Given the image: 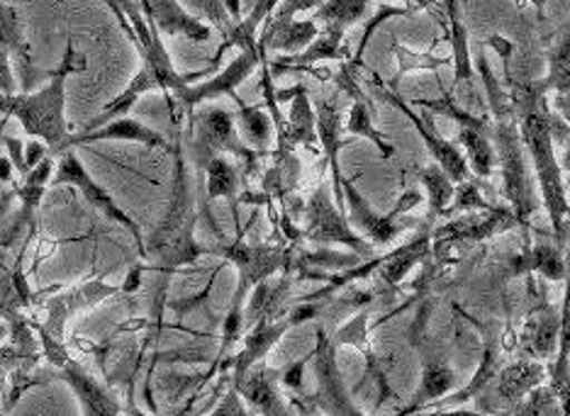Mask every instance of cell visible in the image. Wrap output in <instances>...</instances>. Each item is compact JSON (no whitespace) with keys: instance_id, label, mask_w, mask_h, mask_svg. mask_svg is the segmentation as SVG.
<instances>
[{"instance_id":"obj_49","label":"cell","mask_w":570,"mask_h":416,"mask_svg":"<svg viewBox=\"0 0 570 416\" xmlns=\"http://www.w3.org/2000/svg\"><path fill=\"white\" fill-rule=\"evenodd\" d=\"M213 416H249V412H246L242 405V395L237 389H232V393H227V397L219 402V407L215 409Z\"/></svg>"},{"instance_id":"obj_51","label":"cell","mask_w":570,"mask_h":416,"mask_svg":"<svg viewBox=\"0 0 570 416\" xmlns=\"http://www.w3.org/2000/svg\"><path fill=\"white\" fill-rule=\"evenodd\" d=\"M551 106H553L556 115L563 117V122L570 127V90H566V93H556Z\"/></svg>"},{"instance_id":"obj_12","label":"cell","mask_w":570,"mask_h":416,"mask_svg":"<svg viewBox=\"0 0 570 416\" xmlns=\"http://www.w3.org/2000/svg\"><path fill=\"white\" fill-rule=\"evenodd\" d=\"M210 254L225 256L227 261H232L239 268V288H237L239 297H244L252 285H258L274 276L278 268L291 266V249L276 244L252 246L244 239H237L232 244L217 246V249H210Z\"/></svg>"},{"instance_id":"obj_43","label":"cell","mask_w":570,"mask_h":416,"mask_svg":"<svg viewBox=\"0 0 570 416\" xmlns=\"http://www.w3.org/2000/svg\"><path fill=\"white\" fill-rule=\"evenodd\" d=\"M193 12H198L200 20L210 24V28L219 30V34L227 37L229 30L235 28V20H232L229 10L225 8L223 0H186Z\"/></svg>"},{"instance_id":"obj_47","label":"cell","mask_w":570,"mask_h":416,"mask_svg":"<svg viewBox=\"0 0 570 416\" xmlns=\"http://www.w3.org/2000/svg\"><path fill=\"white\" fill-rule=\"evenodd\" d=\"M0 93L3 96L18 93V81L10 63V51L6 47H0Z\"/></svg>"},{"instance_id":"obj_21","label":"cell","mask_w":570,"mask_h":416,"mask_svg":"<svg viewBox=\"0 0 570 416\" xmlns=\"http://www.w3.org/2000/svg\"><path fill=\"white\" fill-rule=\"evenodd\" d=\"M451 387H456V373L449 368L446 358L436 356L434 348L424 350V373H422V385L417 389V395L412 397L410 405L395 414V416H412L414 412H420L422 407L432 405V402L442 399Z\"/></svg>"},{"instance_id":"obj_53","label":"cell","mask_w":570,"mask_h":416,"mask_svg":"<svg viewBox=\"0 0 570 416\" xmlns=\"http://www.w3.org/2000/svg\"><path fill=\"white\" fill-rule=\"evenodd\" d=\"M432 416H485V414H475V412H436Z\"/></svg>"},{"instance_id":"obj_14","label":"cell","mask_w":570,"mask_h":416,"mask_svg":"<svg viewBox=\"0 0 570 416\" xmlns=\"http://www.w3.org/2000/svg\"><path fill=\"white\" fill-rule=\"evenodd\" d=\"M145 18L159 30L161 37H180L203 44L213 37V28L198 16L180 6V0H139Z\"/></svg>"},{"instance_id":"obj_2","label":"cell","mask_w":570,"mask_h":416,"mask_svg":"<svg viewBox=\"0 0 570 416\" xmlns=\"http://www.w3.org/2000/svg\"><path fill=\"white\" fill-rule=\"evenodd\" d=\"M517 127H520L522 145L531 156V166H534L541 202L549 212L551 229L556 237H561L563 219L570 212V200L563 168L553 147V115L549 112L547 88L541 83L520 93V100H517Z\"/></svg>"},{"instance_id":"obj_20","label":"cell","mask_w":570,"mask_h":416,"mask_svg":"<svg viewBox=\"0 0 570 416\" xmlns=\"http://www.w3.org/2000/svg\"><path fill=\"white\" fill-rule=\"evenodd\" d=\"M59 368H61V378L69 383V387L73 389V395L79 397L83 416H120L118 399L112 397L110 389H106L100 383L90 378V375L79 366V363H73L69 358Z\"/></svg>"},{"instance_id":"obj_17","label":"cell","mask_w":570,"mask_h":416,"mask_svg":"<svg viewBox=\"0 0 570 416\" xmlns=\"http://www.w3.org/2000/svg\"><path fill=\"white\" fill-rule=\"evenodd\" d=\"M276 100H291L288 120L283 117V125L278 127V149L293 151L295 147H315L317 112L307 98V88L293 86L288 90H276Z\"/></svg>"},{"instance_id":"obj_41","label":"cell","mask_w":570,"mask_h":416,"mask_svg":"<svg viewBox=\"0 0 570 416\" xmlns=\"http://www.w3.org/2000/svg\"><path fill=\"white\" fill-rule=\"evenodd\" d=\"M517 264H522L529 270H539L541 276H547L551 280H563V276H566L563 258H561V251L556 249V246L539 244L531 251H527Z\"/></svg>"},{"instance_id":"obj_30","label":"cell","mask_w":570,"mask_h":416,"mask_svg":"<svg viewBox=\"0 0 570 416\" xmlns=\"http://www.w3.org/2000/svg\"><path fill=\"white\" fill-rule=\"evenodd\" d=\"M0 47H6L12 57H18L22 71L32 67V47L24 37L20 10L0 0Z\"/></svg>"},{"instance_id":"obj_24","label":"cell","mask_w":570,"mask_h":416,"mask_svg":"<svg viewBox=\"0 0 570 416\" xmlns=\"http://www.w3.org/2000/svg\"><path fill=\"white\" fill-rule=\"evenodd\" d=\"M348 59V49L344 47V30L327 28L320 30L317 39L301 55L283 57L278 63H274V71H288V69H307L320 61H344Z\"/></svg>"},{"instance_id":"obj_52","label":"cell","mask_w":570,"mask_h":416,"mask_svg":"<svg viewBox=\"0 0 570 416\" xmlns=\"http://www.w3.org/2000/svg\"><path fill=\"white\" fill-rule=\"evenodd\" d=\"M301 375H303V363H295V366L285 373V385L301 387Z\"/></svg>"},{"instance_id":"obj_5","label":"cell","mask_w":570,"mask_h":416,"mask_svg":"<svg viewBox=\"0 0 570 416\" xmlns=\"http://www.w3.org/2000/svg\"><path fill=\"white\" fill-rule=\"evenodd\" d=\"M492 139H495L498 164L502 168V190L510 202L520 227H529L531 217L539 212V195L531 186V174L527 166V149L522 145L520 127L514 117L510 120H495L492 125Z\"/></svg>"},{"instance_id":"obj_45","label":"cell","mask_w":570,"mask_h":416,"mask_svg":"<svg viewBox=\"0 0 570 416\" xmlns=\"http://www.w3.org/2000/svg\"><path fill=\"white\" fill-rule=\"evenodd\" d=\"M492 205L483 198V190L478 188L473 180H463V184L456 186V192H453L451 200V210L453 212H469V210H490Z\"/></svg>"},{"instance_id":"obj_35","label":"cell","mask_w":570,"mask_h":416,"mask_svg":"<svg viewBox=\"0 0 570 416\" xmlns=\"http://www.w3.org/2000/svg\"><path fill=\"white\" fill-rule=\"evenodd\" d=\"M422 186L430 192V212H426V222H434L436 217H442L453 200V192H456V184L442 171V166L432 164L424 166L420 171Z\"/></svg>"},{"instance_id":"obj_15","label":"cell","mask_w":570,"mask_h":416,"mask_svg":"<svg viewBox=\"0 0 570 416\" xmlns=\"http://www.w3.org/2000/svg\"><path fill=\"white\" fill-rule=\"evenodd\" d=\"M98 141H132V145H141L147 149H168L174 151L171 145H168L166 137L145 122H139L137 117H118V120H110L98 129H90V132H76L67 139L63 145V151H71L73 147H86V145H98ZM61 151V153H63Z\"/></svg>"},{"instance_id":"obj_27","label":"cell","mask_w":570,"mask_h":416,"mask_svg":"<svg viewBox=\"0 0 570 416\" xmlns=\"http://www.w3.org/2000/svg\"><path fill=\"white\" fill-rule=\"evenodd\" d=\"M430 249H432V231L424 229L410 244L400 246L397 251L381 258V276H383L385 285L397 288L407 273L417 266L426 254H430Z\"/></svg>"},{"instance_id":"obj_48","label":"cell","mask_w":570,"mask_h":416,"mask_svg":"<svg viewBox=\"0 0 570 416\" xmlns=\"http://www.w3.org/2000/svg\"><path fill=\"white\" fill-rule=\"evenodd\" d=\"M49 156V147L45 145L42 139H32L28 147H24V168H28V174L32 171V168L40 166L45 159ZM24 174V176H28Z\"/></svg>"},{"instance_id":"obj_29","label":"cell","mask_w":570,"mask_h":416,"mask_svg":"<svg viewBox=\"0 0 570 416\" xmlns=\"http://www.w3.org/2000/svg\"><path fill=\"white\" fill-rule=\"evenodd\" d=\"M237 102V127H239V135L242 141L249 149H254L256 153H266L271 147V139H274V117H271L264 108L258 106H246L242 98L235 100Z\"/></svg>"},{"instance_id":"obj_58","label":"cell","mask_w":570,"mask_h":416,"mask_svg":"<svg viewBox=\"0 0 570 416\" xmlns=\"http://www.w3.org/2000/svg\"><path fill=\"white\" fill-rule=\"evenodd\" d=\"M0 416H3V414H0Z\"/></svg>"},{"instance_id":"obj_28","label":"cell","mask_w":570,"mask_h":416,"mask_svg":"<svg viewBox=\"0 0 570 416\" xmlns=\"http://www.w3.org/2000/svg\"><path fill=\"white\" fill-rule=\"evenodd\" d=\"M278 6L281 0H256L249 16L235 22V28L229 30V34L225 37V44L219 47L217 55H223L229 47H235L239 51H258V28L268 22V18L274 16Z\"/></svg>"},{"instance_id":"obj_11","label":"cell","mask_w":570,"mask_h":416,"mask_svg":"<svg viewBox=\"0 0 570 416\" xmlns=\"http://www.w3.org/2000/svg\"><path fill=\"white\" fill-rule=\"evenodd\" d=\"M266 59H268V55H264L262 49H258V51H239V55L232 59L217 76L207 78V81H200V83H190L186 88V93L176 98V106L184 110V115L190 117L193 110L200 108L203 102H210L215 98L229 96L232 100H237L239 98L237 88L256 71V67H262Z\"/></svg>"},{"instance_id":"obj_54","label":"cell","mask_w":570,"mask_h":416,"mask_svg":"<svg viewBox=\"0 0 570 416\" xmlns=\"http://www.w3.org/2000/svg\"><path fill=\"white\" fill-rule=\"evenodd\" d=\"M371 3H373V0H371ZM383 3H385V0H383ZM414 6H417V8H430V10H434V8H436V0H414Z\"/></svg>"},{"instance_id":"obj_36","label":"cell","mask_w":570,"mask_h":416,"mask_svg":"<svg viewBox=\"0 0 570 416\" xmlns=\"http://www.w3.org/2000/svg\"><path fill=\"white\" fill-rule=\"evenodd\" d=\"M459 141L465 149V161H469L471 171L478 178H488L492 174V166L498 164V153L492 149L488 132H481V129H459Z\"/></svg>"},{"instance_id":"obj_39","label":"cell","mask_w":570,"mask_h":416,"mask_svg":"<svg viewBox=\"0 0 570 416\" xmlns=\"http://www.w3.org/2000/svg\"><path fill=\"white\" fill-rule=\"evenodd\" d=\"M393 55L397 59V71H395V78L391 81L393 90H397V83L403 81V78L412 71H436V69L449 67V63H451V59L426 55V51H414V49L400 44V42H393Z\"/></svg>"},{"instance_id":"obj_38","label":"cell","mask_w":570,"mask_h":416,"mask_svg":"<svg viewBox=\"0 0 570 416\" xmlns=\"http://www.w3.org/2000/svg\"><path fill=\"white\" fill-rule=\"evenodd\" d=\"M541 378H543L541 366H534V363H517V366L502 370L500 395L510 402L520 399L529 393V389H534L541 383Z\"/></svg>"},{"instance_id":"obj_25","label":"cell","mask_w":570,"mask_h":416,"mask_svg":"<svg viewBox=\"0 0 570 416\" xmlns=\"http://www.w3.org/2000/svg\"><path fill=\"white\" fill-rule=\"evenodd\" d=\"M291 327H293L291 319L288 321H281V324H271L266 319L258 321L256 327H254V331L246 336L242 354L235 360H232V366H235V380L244 378L246 373H252V368L256 366V363L262 360L268 354V350L281 341V336L288 331Z\"/></svg>"},{"instance_id":"obj_40","label":"cell","mask_w":570,"mask_h":416,"mask_svg":"<svg viewBox=\"0 0 570 416\" xmlns=\"http://www.w3.org/2000/svg\"><path fill=\"white\" fill-rule=\"evenodd\" d=\"M30 290L20 270H10L0 266V317L16 319V311L28 305Z\"/></svg>"},{"instance_id":"obj_19","label":"cell","mask_w":570,"mask_h":416,"mask_svg":"<svg viewBox=\"0 0 570 416\" xmlns=\"http://www.w3.org/2000/svg\"><path fill=\"white\" fill-rule=\"evenodd\" d=\"M115 290H118V288H112V285H108V283L90 280V283L81 285V288L55 297V300L47 305L49 307V319H47V327H42V329L61 341L63 324H67L73 315H79L81 309H88V307H94L102 300H108L110 295H115Z\"/></svg>"},{"instance_id":"obj_46","label":"cell","mask_w":570,"mask_h":416,"mask_svg":"<svg viewBox=\"0 0 570 416\" xmlns=\"http://www.w3.org/2000/svg\"><path fill=\"white\" fill-rule=\"evenodd\" d=\"M322 3H325V0H281V6L276 8L274 16L268 18L266 28H278V24L293 22V20H297L301 12L317 10Z\"/></svg>"},{"instance_id":"obj_37","label":"cell","mask_w":570,"mask_h":416,"mask_svg":"<svg viewBox=\"0 0 570 416\" xmlns=\"http://www.w3.org/2000/svg\"><path fill=\"white\" fill-rule=\"evenodd\" d=\"M414 108H422L430 115H444V117H449V120L456 122L459 129H481V132H488L485 117L473 115L465 108H461L456 98H453V93H449V90H444V96L436 98V100L417 98V100H414Z\"/></svg>"},{"instance_id":"obj_32","label":"cell","mask_w":570,"mask_h":416,"mask_svg":"<svg viewBox=\"0 0 570 416\" xmlns=\"http://www.w3.org/2000/svg\"><path fill=\"white\" fill-rule=\"evenodd\" d=\"M55 156H47V159L32 168L28 176H22V184L16 188V198L20 200L22 207V219H32L35 210L40 207L45 192H47V184L55 178Z\"/></svg>"},{"instance_id":"obj_23","label":"cell","mask_w":570,"mask_h":416,"mask_svg":"<svg viewBox=\"0 0 570 416\" xmlns=\"http://www.w3.org/2000/svg\"><path fill=\"white\" fill-rule=\"evenodd\" d=\"M317 34L320 24L315 20H293L278 24V28H266L264 34H258V49L264 55H268V51H283L285 57L301 55L315 42Z\"/></svg>"},{"instance_id":"obj_31","label":"cell","mask_w":570,"mask_h":416,"mask_svg":"<svg viewBox=\"0 0 570 416\" xmlns=\"http://www.w3.org/2000/svg\"><path fill=\"white\" fill-rule=\"evenodd\" d=\"M200 168L207 176V198H227L229 202H237L242 186V174L237 164H232L225 153H219L213 156V159H207Z\"/></svg>"},{"instance_id":"obj_13","label":"cell","mask_w":570,"mask_h":416,"mask_svg":"<svg viewBox=\"0 0 570 416\" xmlns=\"http://www.w3.org/2000/svg\"><path fill=\"white\" fill-rule=\"evenodd\" d=\"M315 375H317V395L315 402L330 416H364L346 393L342 373L336 368L334 341H330L325 331L317 334V350H315Z\"/></svg>"},{"instance_id":"obj_4","label":"cell","mask_w":570,"mask_h":416,"mask_svg":"<svg viewBox=\"0 0 570 416\" xmlns=\"http://www.w3.org/2000/svg\"><path fill=\"white\" fill-rule=\"evenodd\" d=\"M102 3L112 10V16L118 18V22L122 24V30L127 32L129 42H132V47L137 49L141 67H147L154 73V78H157L159 93L166 96L168 108H171L174 100L184 96L186 88L190 83H196L205 71H198V73L176 71L171 55H168L159 30L145 18L141 8L137 10L132 3H129V0H102Z\"/></svg>"},{"instance_id":"obj_34","label":"cell","mask_w":570,"mask_h":416,"mask_svg":"<svg viewBox=\"0 0 570 416\" xmlns=\"http://www.w3.org/2000/svg\"><path fill=\"white\" fill-rule=\"evenodd\" d=\"M371 0H325L317 10H315V22L320 24H330V28H340V30H348L352 24L361 22L368 16Z\"/></svg>"},{"instance_id":"obj_57","label":"cell","mask_w":570,"mask_h":416,"mask_svg":"<svg viewBox=\"0 0 570 416\" xmlns=\"http://www.w3.org/2000/svg\"><path fill=\"white\" fill-rule=\"evenodd\" d=\"M566 188H568V195H570V178L566 180Z\"/></svg>"},{"instance_id":"obj_9","label":"cell","mask_w":570,"mask_h":416,"mask_svg":"<svg viewBox=\"0 0 570 416\" xmlns=\"http://www.w3.org/2000/svg\"><path fill=\"white\" fill-rule=\"evenodd\" d=\"M342 190H344V207H346L348 225L358 229L361 237L373 246H387L391 241H395L405 229V225L397 222V215L414 210V207L422 202V195L417 190H405L403 198L397 200L395 210L381 215L375 212L373 205L364 198V195H361V190L354 186V180L344 178Z\"/></svg>"},{"instance_id":"obj_6","label":"cell","mask_w":570,"mask_h":416,"mask_svg":"<svg viewBox=\"0 0 570 416\" xmlns=\"http://www.w3.org/2000/svg\"><path fill=\"white\" fill-rule=\"evenodd\" d=\"M193 127V151H196V161L203 166L207 159L219 153H232L244 166L246 174L256 171V164L262 153L249 149L239 137L237 117L225 108H205L196 115H190Z\"/></svg>"},{"instance_id":"obj_55","label":"cell","mask_w":570,"mask_h":416,"mask_svg":"<svg viewBox=\"0 0 570 416\" xmlns=\"http://www.w3.org/2000/svg\"><path fill=\"white\" fill-rule=\"evenodd\" d=\"M561 168H563V171H570V145H568L563 159H561Z\"/></svg>"},{"instance_id":"obj_1","label":"cell","mask_w":570,"mask_h":416,"mask_svg":"<svg viewBox=\"0 0 570 416\" xmlns=\"http://www.w3.org/2000/svg\"><path fill=\"white\" fill-rule=\"evenodd\" d=\"M86 57L69 37L59 67L49 73V81L30 93H0V115L3 120H18L24 135L42 139L51 156H61L63 145L71 137L67 122V83L73 73H86Z\"/></svg>"},{"instance_id":"obj_10","label":"cell","mask_w":570,"mask_h":416,"mask_svg":"<svg viewBox=\"0 0 570 416\" xmlns=\"http://www.w3.org/2000/svg\"><path fill=\"white\" fill-rule=\"evenodd\" d=\"M371 86H373L375 93H379V98H383L387 102V106H393L395 110H400L407 117L412 127L417 129V135L422 137L426 149H430V153L434 156V164L442 166V171L453 180V184L459 186V184H463V180H471V166H469V161H465L463 151H459V147L453 145V141L444 139L442 135L436 132V127L430 120V112H426V115L414 112L407 106V102L400 98L397 90H393L391 86H385L381 81L379 73L371 76Z\"/></svg>"},{"instance_id":"obj_3","label":"cell","mask_w":570,"mask_h":416,"mask_svg":"<svg viewBox=\"0 0 570 416\" xmlns=\"http://www.w3.org/2000/svg\"><path fill=\"white\" fill-rule=\"evenodd\" d=\"M174 180H171V198H168L166 212L151 237L145 239L147 258L157 264L164 273H174L184 266L196 264L203 254H210V249L198 244L196 239V225H198V210H196V192H193L188 164L180 145L174 147Z\"/></svg>"},{"instance_id":"obj_8","label":"cell","mask_w":570,"mask_h":416,"mask_svg":"<svg viewBox=\"0 0 570 416\" xmlns=\"http://www.w3.org/2000/svg\"><path fill=\"white\" fill-rule=\"evenodd\" d=\"M51 184H55V186H71V188L79 190L90 207H96V210L100 215H106L110 222L120 225L122 229L132 234L139 256L147 258L145 237H141L139 225L122 210L118 200H115L112 195L106 188H102L94 176L88 174V168L83 166V161L73 151H63L59 156V164H57V171H55V178H51Z\"/></svg>"},{"instance_id":"obj_16","label":"cell","mask_w":570,"mask_h":416,"mask_svg":"<svg viewBox=\"0 0 570 416\" xmlns=\"http://www.w3.org/2000/svg\"><path fill=\"white\" fill-rule=\"evenodd\" d=\"M512 227H520V222H517L510 207H490L483 215L461 217L444 227H439L436 231H432V244L449 246L453 241H483Z\"/></svg>"},{"instance_id":"obj_44","label":"cell","mask_w":570,"mask_h":416,"mask_svg":"<svg viewBox=\"0 0 570 416\" xmlns=\"http://www.w3.org/2000/svg\"><path fill=\"white\" fill-rule=\"evenodd\" d=\"M414 10H417V8H395V6H381V8H379V16H373V18H371V22L366 24V30H364V37H361V42H358L356 55H354V59L348 61V63H352V67H354L356 71H358L361 67H364V51H366V47H368V42H371L373 32L379 30L385 20H391V18H407L410 12H414Z\"/></svg>"},{"instance_id":"obj_18","label":"cell","mask_w":570,"mask_h":416,"mask_svg":"<svg viewBox=\"0 0 570 416\" xmlns=\"http://www.w3.org/2000/svg\"><path fill=\"white\" fill-rule=\"evenodd\" d=\"M317 141L322 145V151H325V159L330 164L334 202L346 215L344 190H342L344 176H342V161H340V151L346 145L344 141V117H342L340 108H336L330 100H322L317 108Z\"/></svg>"},{"instance_id":"obj_7","label":"cell","mask_w":570,"mask_h":416,"mask_svg":"<svg viewBox=\"0 0 570 416\" xmlns=\"http://www.w3.org/2000/svg\"><path fill=\"white\" fill-rule=\"evenodd\" d=\"M305 217L307 222L303 229V239L320 246H346V249H352L358 258L373 256V244H368L361 234H356L352 225H348L346 215L334 202V192L330 184H320V188L309 195Z\"/></svg>"},{"instance_id":"obj_22","label":"cell","mask_w":570,"mask_h":416,"mask_svg":"<svg viewBox=\"0 0 570 416\" xmlns=\"http://www.w3.org/2000/svg\"><path fill=\"white\" fill-rule=\"evenodd\" d=\"M235 389L262 416H291V409L276 387V373H246L244 378L235 380Z\"/></svg>"},{"instance_id":"obj_33","label":"cell","mask_w":570,"mask_h":416,"mask_svg":"<svg viewBox=\"0 0 570 416\" xmlns=\"http://www.w3.org/2000/svg\"><path fill=\"white\" fill-rule=\"evenodd\" d=\"M344 132L373 141L375 149L381 151L383 159H393V156H395V147L379 132V129H375L371 106H368V100L364 96L354 98L352 108H348V120L344 125Z\"/></svg>"},{"instance_id":"obj_26","label":"cell","mask_w":570,"mask_h":416,"mask_svg":"<svg viewBox=\"0 0 570 416\" xmlns=\"http://www.w3.org/2000/svg\"><path fill=\"white\" fill-rule=\"evenodd\" d=\"M444 12L449 22V44H451V63L453 73H456V83H471L473 81V59H471V42L469 30L463 24L461 16V0H444Z\"/></svg>"},{"instance_id":"obj_56","label":"cell","mask_w":570,"mask_h":416,"mask_svg":"<svg viewBox=\"0 0 570 416\" xmlns=\"http://www.w3.org/2000/svg\"><path fill=\"white\" fill-rule=\"evenodd\" d=\"M529 3L537 6V8H543V6H547V0H529Z\"/></svg>"},{"instance_id":"obj_50","label":"cell","mask_w":570,"mask_h":416,"mask_svg":"<svg viewBox=\"0 0 570 416\" xmlns=\"http://www.w3.org/2000/svg\"><path fill=\"white\" fill-rule=\"evenodd\" d=\"M3 141H6V149H8V159H10V164L16 166L18 176L22 178L24 174H28V168H24V147H22V141H20V139H16V137H3Z\"/></svg>"},{"instance_id":"obj_42","label":"cell","mask_w":570,"mask_h":416,"mask_svg":"<svg viewBox=\"0 0 570 416\" xmlns=\"http://www.w3.org/2000/svg\"><path fill=\"white\" fill-rule=\"evenodd\" d=\"M478 73H481L483 86L488 90V102H490V108H492V117H495V120H508L512 102H510L508 93H504V90L500 88L498 78L492 76V69H490L488 57L483 55V51H481V55H478Z\"/></svg>"}]
</instances>
